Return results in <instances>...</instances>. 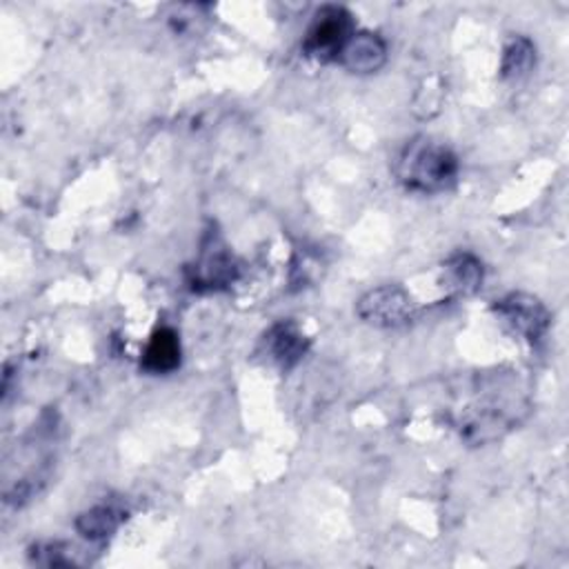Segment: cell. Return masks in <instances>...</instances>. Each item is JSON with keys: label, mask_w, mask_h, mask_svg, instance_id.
Segmentation results:
<instances>
[{"label": "cell", "mask_w": 569, "mask_h": 569, "mask_svg": "<svg viewBox=\"0 0 569 569\" xmlns=\"http://www.w3.org/2000/svg\"><path fill=\"white\" fill-rule=\"evenodd\" d=\"M393 173L409 191L440 193L453 187L458 178V158L447 144L427 136H416L407 140L396 156Z\"/></svg>", "instance_id": "1"}, {"label": "cell", "mask_w": 569, "mask_h": 569, "mask_svg": "<svg viewBox=\"0 0 569 569\" xmlns=\"http://www.w3.org/2000/svg\"><path fill=\"white\" fill-rule=\"evenodd\" d=\"M353 33L356 22L351 11L340 4H325L313 13L302 40V51L316 62H333Z\"/></svg>", "instance_id": "2"}, {"label": "cell", "mask_w": 569, "mask_h": 569, "mask_svg": "<svg viewBox=\"0 0 569 569\" xmlns=\"http://www.w3.org/2000/svg\"><path fill=\"white\" fill-rule=\"evenodd\" d=\"M356 313L362 322L378 329L407 325L416 316V302L400 284H380L369 289L356 302Z\"/></svg>", "instance_id": "3"}, {"label": "cell", "mask_w": 569, "mask_h": 569, "mask_svg": "<svg viewBox=\"0 0 569 569\" xmlns=\"http://www.w3.org/2000/svg\"><path fill=\"white\" fill-rule=\"evenodd\" d=\"M238 273L240 267L236 258L213 233H209L202 240L198 260L187 267V282L193 291H218L229 287L238 278Z\"/></svg>", "instance_id": "4"}, {"label": "cell", "mask_w": 569, "mask_h": 569, "mask_svg": "<svg viewBox=\"0 0 569 569\" xmlns=\"http://www.w3.org/2000/svg\"><path fill=\"white\" fill-rule=\"evenodd\" d=\"M493 311L522 338L536 342L540 340L551 322L549 309L542 305L540 298L525 293V291H513L507 293L505 298L496 300Z\"/></svg>", "instance_id": "5"}, {"label": "cell", "mask_w": 569, "mask_h": 569, "mask_svg": "<svg viewBox=\"0 0 569 569\" xmlns=\"http://www.w3.org/2000/svg\"><path fill=\"white\" fill-rule=\"evenodd\" d=\"M516 413L518 409L511 402L505 405L498 398L476 402L462 416V436L473 445L496 440L518 422Z\"/></svg>", "instance_id": "6"}, {"label": "cell", "mask_w": 569, "mask_h": 569, "mask_svg": "<svg viewBox=\"0 0 569 569\" xmlns=\"http://www.w3.org/2000/svg\"><path fill=\"white\" fill-rule=\"evenodd\" d=\"M338 62L351 73H373L387 62V42L376 31H356L345 44Z\"/></svg>", "instance_id": "7"}, {"label": "cell", "mask_w": 569, "mask_h": 569, "mask_svg": "<svg viewBox=\"0 0 569 569\" xmlns=\"http://www.w3.org/2000/svg\"><path fill=\"white\" fill-rule=\"evenodd\" d=\"M307 349H309V338L291 320L276 322L264 336V351L269 360L282 369H291L293 365H298L307 353Z\"/></svg>", "instance_id": "8"}, {"label": "cell", "mask_w": 569, "mask_h": 569, "mask_svg": "<svg viewBox=\"0 0 569 569\" xmlns=\"http://www.w3.org/2000/svg\"><path fill=\"white\" fill-rule=\"evenodd\" d=\"M482 262L469 251H458L449 256L440 271V284L451 298L476 293L482 284Z\"/></svg>", "instance_id": "9"}, {"label": "cell", "mask_w": 569, "mask_h": 569, "mask_svg": "<svg viewBox=\"0 0 569 569\" xmlns=\"http://www.w3.org/2000/svg\"><path fill=\"white\" fill-rule=\"evenodd\" d=\"M180 338L171 327H158L149 336V342L142 351L140 367L149 373H171L180 367Z\"/></svg>", "instance_id": "10"}, {"label": "cell", "mask_w": 569, "mask_h": 569, "mask_svg": "<svg viewBox=\"0 0 569 569\" xmlns=\"http://www.w3.org/2000/svg\"><path fill=\"white\" fill-rule=\"evenodd\" d=\"M127 513L113 505H96L76 518V531L87 540H107L124 522Z\"/></svg>", "instance_id": "11"}, {"label": "cell", "mask_w": 569, "mask_h": 569, "mask_svg": "<svg viewBox=\"0 0 569 569\" xmlns=\"http://www.w3.org/2000/svg\"><path fill=\"white\" fill-rule=\"evenodd\" d=\"M536 64V44L527 36H511L502 49L500 76L507 80L522 78Z\"/></svg>", "instance_id": "12"}, {"label": "cell", "mask_w": 569, "mask_h": 569, "mask_svg": "<svg viewBox=\"0 0 569 569\" xmlns=\"http://www.w3.org/2000/svg\"><path fill=\"white\" fill-rule=\"evenodd\" d=\"M31 556L38 565L47 567H60V565H71L73 558L69 553V547L62 542H42L31 549Z\"/></svg>", "instance_id": "13"}, {"label": "cell", "mask_w": 569, "mask_h": 569, "mask_svg": "<svg viewBox=\"0 0 569 569\" xmlns=\"http://www.w3.org/2000/svg\"><path fill=\"white\" fill-rule=\"evenodd\" d=\"M431 80H427V87H420L418 93H416V102H413V109L416 113H420L422 118H429L433 116L438 109H440V102H442V84L436 82V87H431Z\"/></svg>", "instance_id": "14"}]
</instances>
